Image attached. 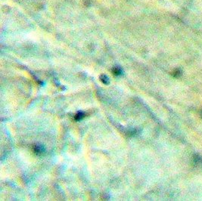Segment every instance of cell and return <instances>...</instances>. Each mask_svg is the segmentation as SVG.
I'll return each instance as SVG.
<instances>
[{"label":"cell","mask_w":202,"mask_h":201,"mask_svg":"<svg viewBox=\"0 0 202 201\" xmlns=\"http://www.w3.org/2000/svg\"><path fill=\"white\" fill-rule=\"evenodd\" d=\"M84 117H85V114H84V113H83V112H79V113H77V114H76L74 119H75L76 121H80Z\"/></svg>","instance_id":"7a4b0ae2"},{"label":"cell","mask_w":202,"mask_h":201,"mask_svg":"<svg viewBox=\"0 0 202 201\" xmlns=\"http://www.w3.org/2000/svg\"><path fill=\"white\" fill-rule=\"evenodd\" d=\"M33 150L35 154L37 155V156H42L46 153V148L43 146V144H35L33 148Z\"/></svg>","instance_id":"6da1fadb"}]
</instances>
